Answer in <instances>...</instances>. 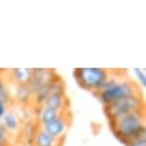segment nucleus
Returning <instances> with one entry per match:
<instances>
[{
    "mask_svg": "<svg viewBox=\"0 0 146 146\" xmlns=\"http://www.w3.org/2000/svg\"><path fill=\"white\" fill-rule=\"evenodd\" d=\"M109 125H111V130L117 138V140L125 145L127 141H129L130 139H133L141 135H146L145 111L133 112L123 115L111 122Z\"/></svg>",
    "mask_w": 146,
    "mask_h": 146,
    "instance_id": "f257e3e1",
    "label": "nucleus"
},
{
    "mask_svg": "<svg viewBox=\"0 0 146 146\" xmlns=\"http://www.w3.org/2000/svg\"><path fill=\"white\" fill-rule=\"evenodd\" d=\"M0 101H3L5 105H9L12 102V94L3 80H0Z\"/></svg>",
    "mask_w": 146,
    "mask_h": 146,
    "instance_id": "f8f14e48",
    "label": "nucleus"
},
{
    "mask_svg": "<svg viewBox=\"0 0 146 146\" xmlns=\"http://www.w3.org/2000/svg\"><path fill=\"white\" fill-rule=\"evenodd\" d=\"M63 140L64 138L62 139L53 138L42 128H38L32 139V146H62Z\"/></svg>",
    "mask_w": 146,
    "mask_h": 146,
    "instance_id": "423d86ee",
    "label": "nucleus"
},
{
    "mask_svg": "<svg viewBox=\"0 0 146 146\" xmlns=\"http://www.w3.org/2000/svg\"><path fill=\"white\" fill-rule=\"evenodd\" d=\"M60 114H61V113L58 112V111H54V109H52V108L42 106L40 113H39V116H38V121H39L40 127L46 125V124L53 122Z\"/></svg>",
    "mask_w": 146,
    "mask_h": 146,
    "instance_id": "1a4fd4ad",
    "label": "nucleus"
},
{
    "mask_svg": "<svg viewBox=\"0 0 146 146\" xmlns=\"http://www.w3.org/2000/svg\"><path fill=\"white\" fill-rule=\"evenodd\" d=\"M1 123L4 124V127L9 131V132H15L20 129V121L16 114H14L13 112L11 113H6V115L4 116V119L1 120Z\"/></svg>",
    "mask_w": 146,
    "mask_h": 146,
    "instance_id": "9d476101",
    "label": "nucleus"
},
{
    "mask_svg": "<svg viewBox=\"0 0 146 146\" xmlns=\"http://www.w3.org/2000/svg\"><path fill=\"white\" fill-rule=\"evenodd\" d=\"M133 71H135V74L137 76V80H138V83L145 88L146 86V75H145V71L140 68H133Z\"/></svg>",
    "mask_w": 146,
    "mask_h": 146,
    "instance_id": "2eb2a0df",
    "label": "nucleus"
},
{
    "mask_svg": "<svg viewBox=\"0 0 146 146\" xmlns=\"http://www.w3.org/2000/svg\"><path fill=\"white\" fill-rule=\"evenodd\" d=\"M70 125V117H68V112L61 113L53 122L40 127L45 132H47L50 136L56 139L64 138V135Z\"/></svg>",
    "mask_w": 146,
    "mask_h": 146,
    "instance_id": "39448f33",
    "label": "nucleus"
},
{
    "mask_svg": "<svg viewBox=\"0 0 146 146\" xmlns=\"http://www.w3.org/2000/svg\"><path fill=\"white\" fill-rule=\"evenodd\" d=\"M9 131L0 122V146H7L9 141Z\"/></svg>",
    "mask_w": 146,
    "mask_h": 146,
    "instance_id": "ddd939ff",
    "label": "nucleus"
},
{
    "mask_svg": "<svg viewBox=\"0 0 146 146\" xmlns=\"http://www.w3.org/2000/svg\"><path fill=\"white\" fill-rule=\"evenodd\" d=\"M15 99L23 105H27L32 99V93L30 92L28 85H17L15 91Z\"/></svg>",
    "mask_w": 146,
    "mask_h": 146,
    "instance_id": "9b49d317",
    "label": "nucleus"
},
{
    "mask_svg": "<svg viewBox=\"0 0 146 146\" xmlns=\"http://www.w3.org/2000/svg\"><path fill=\"white\" fill-rule=\"evenodd\" d=\"M109 76H111V71L105 68L85 67L74 69V77L77 84L82 89L91 91L94 94L102 89Z\"/></svg>",
    "mask_w": 146,
    "mask_h": 146,
    "instance_id": "f03ea898",
    "label": "nucleus"
},
{
    "mask_svg": "<svg viewBox=\"0 0 146 146\" xmlns=\"http://www.w3.org/2000/svg\"><path fill=\"white\" fill-rule=\"evenodd\" d=\"M11 74L17 85H27L32 77V70L31 68H14L12 69Z\"/></svg>",
    "mask_w": 146,
    "mask_h": 146,
    "instance_id": "6e6552de",
    "label": "nucleus"
},
{
    "mask_svg": "<svg viewBox=\"0 0 146 146\" xmlns=\"http://www.w3.org/2000/svg\"><path fill=\"white\" fill-rule=\"evenodd\" d=\"M43 106L52 108L60 113H64V112H68L69 101L66 94H50L44 101Z\"/></svg>",
    "mask_w": 146,
    "mask_h": 146,
    "instance_id": "0eeeda50",
    "label": "nucleus"
},
{
    "mask_svg": "<svg viewBox=\"0 0 146 146\" xmlns=\"http://www.w3.org/2000/svg\"><path fill=\"white\" fill-rule=\"evenodd\" d=\"M124 146H146V135H141L127 141Z\"/></svg>",
    "mask_w": 146,
    "mask_h": 146,
    "instance_id": "4468645a",
    "label": "nucleus"
},
{
    "mask_svg": "<svg viewBox=\"0 0 146 146\" xmlns=\"http://www.w3.org/2000/svg\"><path fill=\"white\" fill-rule=\"evenodd\" d=\"M140 111H145L144 98L141 97L140 93L115 101L107 106H104V113L107 120L109 121V123L123 115H127L133 112H140Z\"/></svg>",
    "mask_w": 146,
    "mask_h": 146,
    "instance_id": "20e7f679",
    "label": "nucleus"
},
{
    "mask_svg": "<svg viewBox=\"0 0 146 146\" xmlns=\"http://www.w3.org/2000/svg\"><path fill=\"white\" fill-rule=\"evenodd\" d=\"M139 86L130 80H121L117 81L115 84L111 85L109 88H106L98 93H96L97 98L102 102L104 106H107L109 104H113L115 101L129 98L135 94H139Z\"/></svg>",
    "mask_w": 146,
    "mask_h": 146,
    "instance_id": "7ed1b4c3",
    "label": "nucleus"
},
{
    "mask_svg": "<svg viewBox=\"0 0 146 146\" xmlns=\"http://www.w3.org/2000/svg\"><path fill=\"white\" fill-rule=\"evenodd\" d=\"M6 113H7V105H5L3 101H0V122L6 115Z\"/></svg>",
    "mask_w": 146,
    "mask_h": 146,
    "instance_id": "dca6fc26",
    "label": "nucleus"
}]
</instances>
